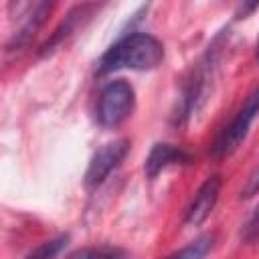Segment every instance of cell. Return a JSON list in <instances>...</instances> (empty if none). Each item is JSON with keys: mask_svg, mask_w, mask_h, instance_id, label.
<instances>
[{"mask_svg": "<svg viewBox=\"0 0 259 259\" xmlns=\"http://www.w3.org/2000/svg\"><path fill=\"white\" fill-rule=\"evenodd\" d=\"M217 42H219V38L212 42V47H208L204 57L192 67L190 75L186 77V81L182 85V93H180L178 105H176V111H174L176 123H182L184 119H188L200 107V103L206 99L204 95L208 91V81L212 79L214 63H217V51H219Z\"/></svg>", "mask_w": 259, "mask_h": 259, "instance_id": "obj_2", "label": "cell"}, {"mask_svg": "<svg viewBox=\"0 0 259 259\" xmlns=\"http://www.w3.org/2000/svg\"><path fill=\"white\" fill-rule=\"evenodd\" d=\"M93 10H97V4H81V6H75L67 12V16L61 20V24L55 28V32L51 34V38L40 47V55H47L49 51H53L63 38H67L69 34L75 32V28H79L83 24L85 18H89L93 14Z\"/></svg>", "mask_w": 259, "mask_h": 259, "instance_id": "obj_9", "label": "cell"}, {"mask_svg": "<svg viewBox=\"0 0 259 259\" xmlns=\"http://www.w3.org/2000/svg\"><path fill=\"white\" fill-rule=\"evenodd\" d=\"M257 59H259V38H257Z\"/></svg>", "mask_w": 259, "mask_h": 259, "instance_id": "obj_15", "label": "cell"}, {"mask_svg": "<svg viewBox=\"0 0 259 259\" xmlns=\"http://www.w3.org/2000/svg\"><path fill=\"white\" fill-rule=\"evenodd\" d=\"M259 192V164L253 168V172L249 174V178L245 180L243 188H241V198H251L253 194Z\"/></svg>", "mask_w": 259, "mask_h": 259, "instance_id": "obj_14", "label": "cell"}, {"mask_svg": "<svg viewBox=\"0 0 259 259\" xmlns=\"http://www.w3.org/2000/svg\"><path fill=\"white\" fill-rule=\"evenodd\" d=\"M164 59V45L154 34L132 32L113 42L97 61V75H107L119 69L152 71Z\"/></svg>", "mask_w": 259, "mask_h": 259, "instance_id": "obj_1", "label": "cell"}, {"mask_svg": "<svg viewBox=\"0 0 259 259\" xmlns=\"http://www.w3.org/2000/svg\"><path fill=\"white\" fill-rule=\"evenodd\" d=\"M212 241H214V237L204 233V235L196 237L194 241H190L188 245H184L182 249L168 255L166 259H204L208 255V251L212 249Z\"/></svg>", "mask_w": 259, "mask_h": 259, "instance_id": "obj_11", "label": "cell"}, {"mask_svg": "<svg viewBox=\"0 0 259 259\" xmlns=\"http://www.w3.org/2000/svg\"><path fill=\"white\" fill-rule=\"evenodd\" d=\"M65 259H127V253L113 245H91L69 253Z\"/></svg>", "mask_w": 259, "mask_h": 259, "instance_id": "obj_10", "label": "cell"}, {"mask_svg": "<svg viewBox=\"0 0 259 259\" xmlns=\"http://www.w3.org/2000/svg\"><path fill=\"white\" fill-rule=\"evenodd\" d=\"M221 186H223V180L217 174L214 176H208L198 186V190L194 192L190 204L184 210V223L188 227H198V225H202L210 217V212H212V208H214V204L219 200Z\"/></svg>", "mask_w": 259, "mask_h": 259, "instance_id": "obj_6", "label": "cell"}, {"mask_svg": "<svg viewBox=\"0 0 259 259\" xmlns=\"http://www.w3.org/2000/svg\"><path fill=\"white\" fill-rule=\"evenodd\" d=\"M53 4L51 2H34V4H26V14L22 24L16 28V32L12 34V38L8 40V51H14V49H20V47H26L30 42V38L36 34V30L42 26L47 14L51 12Z\"/></svg>", "mask_w": 259, "mask_h": 259, "instance_id": "obj_7", "label": "cell"}, {"mask_svg": "<svg viewBox=\"0 0 259 259\" xmlns=\"http://www.w3.org/2000/svg\"><path fill=\"white\" fill-rule=\"evenodd\" d=\"M190 162V156L174 146V144H154L148 158H146V164H144V170H146V176L148 178H156L164 168L172 166V164H188Z\"/></svg>", "mask_w": 259, "mask_h": 259, "instance_id": "obj_8", "label": "cell"}, {"mask_svg": "<svg viewBox=\"0 0 259 259\" xmlns=\"http://www.w3.org/2000/svg\"><path fill=\"white\" fill-rule=\"evenodd\" d=\"M136 91L125 79H113L105 83L97 97L95 119L101 127H117L121 125L134 111Z\"/></svg>", "mask_w": 259, "mask_h": 259, "instance_id": "obj_3", "label": "cell"}, {"mask_svg": "<svg viewBox=\"0 0 259 259\" xmlns=\"http://www.w3.org/2000/svg\"><path fill=\"white\" fill-rule=\"evenodd\" d=\"M127 152H130V140H125V138H119V140H113V142L101 146L93 154V158H91V162L87 166L85 186L89 190L101 186L107 180V176L123 162V158L127 156Z\"/></svg>", "mask_w": 259, "mask_h": 259, "instance_id": "obj_5", "label": "cell"}, {"mask_svg": "<svg viewBox=\"0 0 259 259\" xmlns=\"http://www.w3.org/2000/svg\"><path fill=\"white\" fill-rule=\"evenodd\" d=\"M259 113V85L245 97L243 105L237 109L233 119L219 132L214 144H212V156L214 158H227L231 156L247 138L249 127L253 119Z\"/></svg>", "mask_w": 259, "mask_h": 259, "instance_id": "obj_4", "label": "cell"}, {"mask_svg": "<svg viewBox=\"0 0 259 259\" xmlns=\"http://www.w3.org/2000/svg\"><path fill=\"white\" fill-rule=\"evenodd\" d=\"M241 239L245 243H255L259 241V202L255 204V208L251 210V214L247 217V221L241 227Z\"/></svg>", "mask_w": 259, "mask_h": 259, "instance_id": "obj_13", "label": "cell"}, {"mask_svg": "<svg viewBox=\"0 0 259 259\" xmlns=\"http://www.w3.org/2000/svg\"><path fill=\"white\" fill-rule=\"evenodd\" d=\"M67 241H69V235H59V237H55V239H49V241L40 243L38 247H34V249L26 255V259H55V257L65 249Z\"/></svg>", "mask_w": 259, "mask_h": 259, "instance_id": "obj_12", "label": "cell"}]
</instances>
